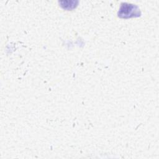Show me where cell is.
<instances>
[{"mask_svg":"<svg viewBox=\"0 0 159 159\" xmlns=\"http://www.w3.org/2000/svg\"><path fill=\"white\" fill-rule=\"evenodd\" d=\"M134 9V6L132 5H125L122 6L120 10H125L124 11H120L119 16L122 17H130L134 16L132 13V11Z\"/></svg>","mask_w":159,"mask_h":159,"instance_id":"6da1fadb","label":"cell"}]
</instances>
